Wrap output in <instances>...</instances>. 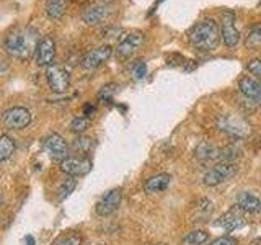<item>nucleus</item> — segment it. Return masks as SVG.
<instances>
[{
    "instance_id": "obj_1",
    "label": "nucleus",
    "mask_w": 261,
    "mask_h": 245,
    "mask_svg": "<svg viewBox=\"0 0 261 245\" xmlns=\"http://www.w3.org/2000/svg\"><path fill=\"white\" fill-rule=\"evenodd\" d=\"M188 41H190L196 51H214L220 41V31L217 23L214 20H201L193 24L190 31H188Z\"/></svg>"
},
{
    "instance_id": "obj_2",
    "label": "nucleus",
    "mask_w": 261,
    "mask_h": 245,
    "mask_svg": "<svg viewBox=\"0 0 261 245\" xmlns=\"http://www.w3.org/2000/svg\"><path fill=\"white\" fill-rule=\"evenodd\" d=\"M31 47L33 46H31L28 33L24 30H21V28H13L5 38L7 53L10 56H13V57H18V59H24V57H28V54L33 51Z\"/></svg>"
},
{
    "instance_id": "obj_3",
    "label": "nucleus",
    "mask_w": 261,
    "mask_h": 245,
    "mask_svg": "<svg viewBox=\"0 0 261 245\" xmlns=\"http://www.w3.org/2000/svg\"><path fill=\"white\" fill-rule=\"evenodd\" d=\"M217 128L222 133L228 134L235 139H245L251 133V128L243 118L237 116V114H220L217 119Z\"/></svg>"
},
{
    "instance_id": "obj_4",
    "label": "nucleus",
    "mask_w": 261,
    "mask_h": 245,
    "mask_svg": "<svg viewBox=\"0 0 261 245\" xmlns=\"http://www.w3.org/2000/svg\"><path fill=\"white\" fill-rule=\"evenodd\" d=\"M237 174V165L235 163H227V162H219L214 167L209 168L202 177V183L206 186H217L220 183L227 182L228 178H232Z\"/></svg>"
},
{
    "instance_id": "obj_5",
    "label": "nucleus",
    "mask_w": 261,
    "mask_h": 245,
    "mask_svg": "<svg viewBox=\"0 0 261 245\" xmlns=\"http://www.w3.org/2000/svg\"><path fill=\"white\" fill-rule=\"evenodd\" d=\"M46 77H47L49 88L56 93L65 92L70 85V74L67 69L62 67V65H57V64L49 65L47 72H46Z\"/></svg>"
},
{
    "instance_id": "obj_6",
    "label": "nucleus",
    "mask_w": 261,
    "mask_h": 245,
    "mask_svg": "<svg viewBox=\"0 0 261 245\" xmlns=\"http://www.w3.org/2000/svg\"><path fill=\"white\" fill-rule=\"evenodd\" d=\"M220 36L227 47H233L240 41V31L235 27V13L230 10H225L220 20Z\"/></svg>"
},
{
    "instance_id": "obj_7",
    "label": "nucleus",
    "mask_w": 261,
    "mask_h": 245,
    "mask_svg": "<svg viewBox=\"0 0 261 245\" xmlns=\"http://www.w3.org/2000/svg\"><path fill=\"white\" fill-rule=\"evenodd\" d=\"M2 122L8 129H23V128L30 126L31 113H30V110L23 108V106H13V108L4 111Z\"/></svg>"
},
{
    "instance_id": "obj_8",
    "label": "nucleus",
    "mask_w": 261,
    "mask_h": 245,
    "mask_svg": "<svg viewBox=\"0 0 261 245\" xmlns=\"http://www.w3.org/2000/svg\"><path fill=\"white\" fill-rule=\"evenodd\" d=\"M44 151L47 152V155L51 157L53 160L56 162H62L69 157V145L65 142V139L59 134H49L46 139H44Z\"/></svg>"
},
{
    "instance_id": "obj_9",
    "label": "nucleus",
    "mask_w": 261,
    "mask_h": 245,
    "mask_svg": "<svg viewBox=\"0 0 261 245\" xmlns=\"http://www.w3.org/2000/svg\"><path fill=\"white\" fill-rule=\"evenodd\" d=\"M144 43V33L142 31H130L122 38L118 46H116V57L119 61H124L127 57H130L134 54L136 49Z\"/></svg>"
},
{
    "instance_id": "obj_10",
    "label": "nucleus",
    "mask_w": 261,
    "mask_h": 245,
    "mask_svg": "<svg viewBox=\"0 0 261 245\" xmlns=\"http://www.w3.org/2000/svg\"><path fill=\"white\" fill-rule=\"evenodd\" d=\"M111 54H113V47L110 44L98 46L95 49H90V51L82 57L80 64L84 69L92 70V69H96V67H100V65H103L111 57Z\"/></svg>"
},
{
    "instance_id": "obj_11",
    "label": "nucleus",
    "mask_w": 261,
    "mask_h": 245,
    "mask_svg": "<svg viewBox=\"0 0 261 245\" xmlns=\"http://www.w3.org/2000/svg\"><path fill=\"white\" fill-rule=\"evenodd\" d=\"M56 57V43L51 36H44L35 47V59L39 67H49L53 65Z\"/></svg>"
},
{
    "instance_id": "obj_12",
    "label": "nucleus",
    "mask_w": 261,
    "mask_h": 245,
    "mask_svg": "<svg viewBox=\"0 0 261 245\" xmlns=\"http://www.w3.org/2000/svg\"><path fill=\"white\" fill-rule=\"evenodd\" d=\"M93 163L87 157H67L61 162V170L69 177H84L92 170Z\"/></svg>"
},
{
    "instance_id": "obj_13",
    "label": "nucleus",
    "mask_w": 261,
    "mask_h": 245,
    "mask_svg": "<svg viewBox=\"0 0 261 245\" xmlns=\"http://www.w3.org/2000/svg\"><path fill=\"white\" fill-rule=\"evenodd\" d=\"M122 200V191L121 188H113L108 193L101 196V200L96 203V212L100 216H110L119 208Z\"/></svg>"
},
{
    "instance_id": "obj_14",
    "label": "nucleus",
    "mask_w": 261,
    "mask_h": 245,
    "mask_svg": "<svg viewBox=\"0 0 261 245\" xmlns=\"http://www.w3.org/2000/svg\"><path fill=\"white\" fill-rule=\"evenodd\" d=\"M217 227H222L225 232H232L237 229H242L245 226V217H243V211L239 206H233L228 209L225 214H222L216 223Z\"/></svg>"
},
{
    "instance_id": "obj_15",
    "label": "nucleus",
    "mask_w": 261,
    "mask_h": 245,
    "mask_svg": "<svg viewBox=\"0 0 261 245\" xmlns=\"http://www.w3.org/2000/svg\"><path fill=\"white\" fill-rule=\"evenodd\" d=\"M108 13L110 12H108V7L106 5L93 4L84 10V13H82V20L88 24H100L108 18Z\"/></svg>"
},
{
    "instance_id": "obj_16",
    "label": "nucleus",
    "mask_w": 261,
    "mask_h": 245,
    "mask_svg": "<svg viewBox=\"0 0 261 245\" xmlns=\"http://www.w3.org/2000/svg\"><path fill=\"white\" fill-rule=\"evenodd\" d=\"M237 206H239L243 212H248V214H256L261 211V201L258 196L251 194V193H240L237 196Z\"/></svg>"
},
{
    "instance_id": "obj_17",
    "label": "nucleus",
    "mask_w": 261,
    "mask_h": 245,
    "mask_svg": "<svg viewBox=\"0 0 261 245\" xmlns=\"http://www.w3.org/2000/svg\"><path fill=\"white\" fill-rule=\"evenodd\" d=\"M219 152H220L219 147L212 145L209 142H201L198 147H196V159L201 160L202 163L219 162Z\"/></svg>"
},
{
    "instance_id": "obj_18",
    "label": "nucleus",
    "mask_w": 261,
    "mask_h": 245,
    "mask_svg": "<svg viewBox=\"0 0 261 245\" xmlns=\"http://www.w3.org/2000/svg\"><path fill=\"white\" fill-rule=\"evenodd\" d=\"M171 182V177L168 174H159L150 177L147 182L144 183V190L147 193H157V191H163L165 188H168Z\"/></svg>"
},
{
    "instance_id": "obj_19",
    "label": "nucleus",
    "mask_w": 261,
    "mask_h": 245,
    "mask_svg": "<svg viewBox=\"0 0 261 245\" xmlns=\"http://www.w3.org/2000/svg\"><path fill=\"white\" fill-rule=\"evenodd\" d=\"M239 88H240V92L250 98V100H256L258 95H259V90H261V84L256 80V79H253V77H242L240 82H239Z\"/></svg>"
},
{
    "instance_id": "obj_20",
    "label": "nucleus",
    "mask_w": 261,
    "mask_h": 245,
    "mask_svg": "<svg viewBox=\"0 0 261 245\" xmlns=\"http://www.w3.org/2000/svg\"><path fill=\"white\" fill-rule=\"evenodd\" d=\"M65 0H47L46 7H44V12L47 15V18L51 20H59L61 16L65 13Z\"/></svg>"
},
{
    "instance_id": "obj_21",
    "label": "nucleus",
    "mask_w": 261,
    "mask_h": 245,
    "mask_svg": "<svg viewBox=\"0 0 261 245\" xmlns=\"http://www.w3.org/2000/svg\"><path fill=\"white\" fill-rule=\"evenodd\" d=\"M207 239H209V234L206 231H202V229H196V231L188 232L183 237L181 243L183 245H202V243L207 242Z\"/></svg>"
},
{
    "instance_id": "obj_22",
    "label": "nucleus",
    "mask_w": 261,
    "mask_h": 245,
    "mask_svg": "<svg viewBox=\"0 0 261 245\" xmlns=\"http://www.w3.org/2000/svg\"><path fill=\"white\" fill-rule=\"evenodd\" d=\"M245 46L248 49H258L261 47V21L253 24L250 28L247 38H245Z\"/></svg>"
},
{
    "instance_id": "obj_23",
    "label": "nucleus",
    "mask_w": 261,
    "mask_h": 245,
    "mask_svg": "<svg viewBox=\"0 0 261 245\" xmlns=\"http://www.w3.org/2000/svg\"><path fill=\"white\" fill-rule=\"evenodd\" d=\"M13 152H15L13 139L10 136H7V134H2V136H0V162L10 159Z\"/></svg>"
},
{
    "instance_id": "obj_24",
    "label": "nucleus",
    "mask_w": 261,
    "mask_h": 245,
    "mask_svg": "<svg viewBox=\"0 0 261 245\" xmlns=\"http://www.w3.org/2000/svg\"><path fill=\"white\" fill-rule=\"evenodd\" d=\"M242 151L239 149L237 145L230 144V145H225L220 149L219 152V162H227V163H233L237 159L240 157Z\"/></svg>"
},
{
    "instance_id": "obj_25",
    "label": "nucleus",
    "mask_w": 261,
    "mask_h": 245,
    "mask_svg": "<svg viewBox=\"0 0 261 245\" xmlns=\"http://www.w3.org/2000/svg\"><path fill=\"white\" fill-rule=\"evenodd\" d=\"M75 186H77V183H75V180L73 178H65L64 182H62V185L59 186V201H62V200H65L67 196L75 190Z\"/></svg>"
},
{
    "instance_id": "obj_26",
    "label": "nucleus",
    "mask_w": 261,
    "mask_h": 245,
    "mask_svg": "<svg viewBox=\"0 0 261 245\" xmlns=\"http://www.w3.org/2000/svg\"><path fill=\"white\" fill-rule=\"evenodd\" d=\"M118 92V84H108V85H103L98 92V98L101 102H111V98L116 95Z\"/></svg>"
},
{
    "instance_id": "obj_27",
    "label": "nucleus",
    "mask_w": 261,
    "mask_h": 245,
    "mask_svg": "<svg viewBox=\"0 0 261 245\" xmlns=\"http://www.w3.org/2000/svg\"><path fill=\"white\" fill-rule=\"evenodd\" d=\"M88 125H90V119H88L87 116H79V118H75V119H72V122H70V129L73 131V133L82 134L84 131H87Z\"/></svg>"
},
{
    "instance_id": "obj_28",
    "label": "nucleus",
    "mask_w": 261,
    "mask_h": 245,
    "mask_svg": "<svg viewBox=\"0 0 261 245\" xmlns=\"http://www.w3.org/2000/svg\"><path fill=\"white\" fill-rule=\"evenodd\" d=\"M80 243H82V235L77 232H72L69 235L62 237V239H59L54 245H80Z\"/></svg>"
},
{
    "instance_id": "obj_29",
    "label": "nucleus",
    "mask_w": 261,
    "mask_h": 245,
    "mask_svg": "<svg viewBox=\"0 0 261 245\" xmlns=\"http://www.w3.org/2000/svg\"><path fill=\"white\" fill-rule=\"evenodd\" d=\"M145 76H147V65H145V62L137 61L134 64V67H133V77L136 80H142Z\"/></svg>"
},
{
    "instance_id": "obj_30",
    "label": "nucleus",
    "mask_w": 261,
    "mask_h": 245,
    "mask_svg": "<svg viewBox=\"0 0 261 245\" xmlns=\"http://www.w3.org/2000/svg\"><path fill=\"white\" fill-rule=\"evenodd\" d=\"M209 245H239V240H237L235 237H232V235H222V237H217V239H214Z\"/></svg>"
},
{
    "instance_id": "obj_31",
    "label": "nucleus",
    "mask_w": 261,
    "mask_h": 245,
    "mask_svg": "<svg viewBox=\"0 0 261 245\" xmlns=\"http://www.w3.org/2000/svg\"><path fill=\"white\" fill-rule=\"evenodd\" d=\"M247 69L253 74L255 77L261 79V59H253L247 64Z\"/></svg>"
},
{
    "instance_id": "obj_32",
    "label": "nucleus",
    "mask_w": 261,
    "mask_h": 245,
    "mask_svg": "<svg viewBox=\"0 0 261 245\" xmlns=\"http://www.w3.org/2000/svg\"><path fill=\"white\" fill-rule=\"evenodd\" d=\"M75 147L82 152H88V149L92 147V139L90 137H79L75 141Z\"/></svg>"
},
{
    "instance_id": "obj_33",
    "label": "nucleus",
    "mask_w": 261,
    "mask_h": 245,
    "mask_svg": "<svg viewBox=\"0 0 261 245\" xmlns=\"http://www.w3.org/2000/svg\"><path fill=\"white\" fill-rule=\"evenodd\" d=\"M122 33V30H119V28H108V30H105L103 31V35H106V38H116L118 35H121Z\"/></svg>"
},
{
    "instance_id": "obj_34",
    "label": "nucleus",
    "mask_w": 261,
    "mask_h": 245,
    "mask_svg": "<svg viewBox=\"0 0 261 245\" xmlns=\"http://www.w3.org/2000/svg\"><path fill=\"white\" fill-rule=\"evenodd\" d=\"M95 111V106H92V105H85V108H84V114L88 118L90 114H92Z\"/></svg>"
},
{
    "instance_id": "obj_35",
    "label": "nucleus",
    "mask_w": 261,
    "mask_h": 245,
    "mask_svg": "<svg viewBox=\"0 0 261 245\" xmlns=\"http://www.w3.org/2000/svg\"><path fill=\"white\" fill-rule=\"evenodd\" d=\"M24 242H27V245H35V239H33L31 235H27V239H24Z\"/></svg>"
},
{
    "instance_id": "obj_36",
    "label": "nucleus",
    "mask_w": 261,
    "mask_h": 245,
    "mask_svg": "<svg viewBox=\"0 0 261 245\" xmlns=\"http://www.w3.org/2000/svg\"><path fill=\"white\" fill-rule=\"evenodd\" d=\"M256 102H258V105L261 106V90H259V95H258V98H256Z\"/></svg>"
},
{
    "instance_id": "obj_37",
    "label": "nucleus",
    "mask_w": 261,
    "mask_h": 245,
    "mask_svg": "<svg viewBox=\"0 0 261 245\" xmlns=\"http://www.w3.org/2000/svg\"><path fill=\"white\" fill-rule=\"evenodd\" d=\"M258 144H259V147H261V136H259V139H258Z\"/></svg>"
},
{
    "instance_id": "obj_38",
    "label": "nucleus",
    "mask_w": 261,
    "mask_h": 245,
    "mask_svg": "<svg viewBox=\"0 0 261 245\" xmlns=\"http://www.w3.org/2000/svg\"><path fill=\"white\" fill-rule=\"evenodd\" d=\"M93 245H105V243H93Z\"/></svg>"
},
{
    "instance_id": "obj_39",
    "label": "nucleus",
    "mask_w": 261,
    "mask_h": 245,
    "mask_svg": "<svg viewBox=\"0 0 261 245\" xmlns=\"http://www.w3.org/2000/svg\"><path fill=\"white\" fill-rule=\"evenodd\" d=\"M160 2H162V0H159V2H157V4H160Z\"/></svg>"
},
{
    "instance_id": "obj_40",
    "label": "nucleus",
    "mask_w": 261,
    "mask_h": 245,
    "mask_svg": "<svg viewBox=\"0 0 261 245\" xmlns=\"http://www.w3.org/2000/svg\"><path fill=\"white\" fill-rule=\"evenodd\" d=\"M0 203H2V200H0Z\"/></svg>"
}]
</instances>
